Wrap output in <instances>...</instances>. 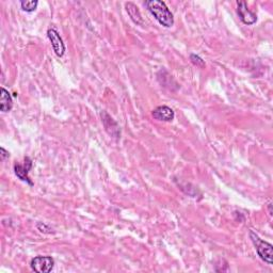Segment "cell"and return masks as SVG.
Here are the masks:
<instances>
[{
  "label": "cell",
  "instance_id": "obj_2",
  "mask_svg": "<svg viewBox=\"0 0 273 273\" xmlns=\"http://www.w3.org/2000/svg\"><path fill=\"white\" fill-rule=\"evenodd\" d=\"M250 238L252 240L254 246H255L258 256L267 264L272 265V263H273V259H272L273 258V246H272V244L269 243H266V241H264L263 239H260L253 231L250 232Z\"/></svg>",
  "mask_w": 273,
  "mask_h": 273
},
{
  "label": "cell",
  "instance_id": "obj_6",
  "mask_svg": "<svg viewBox=\"0 0 273 273\" xmlns=\"http://www.w3.org/2000/svg\"><path fill=\"white\" fill-rule=\"evenodd\" d=\"M237 12L240 17L241 22L245 25H253L257 21L256 14H254L250 9L247 8V4L245 1H238L237 2Z\"/></svg>",
  "mask_w": 273,
  "mask_h": 273
},
{
  "label": "cell",
  "instance_id": "obj_11",
  "mask_svg": "<svg viewBox=\"0 0 273 273\" xmlns=\"http://www.w3.org/2000/svg\"><path fill=\"white\" fill-rule=\"evenodd\" d=\"M190 60L192 61V63L193 64H195L196 66H199V67H205V62H204V60H203L201 57H199L198 55H194V54H192V55H190Z\"/></svg>",
  "mask_w": 273,
  "mask_h": 273
},
{
  "label": "cell",
  "instance_id": "obj_4",
  "mask_svg": "<svg viewBox=\"0 0 273 273\" xmlns=\"http://www.w3.org/2000/svg\"><path fill=\"white\" fill-rule=\"evenodd\" d=\"M32 168V160L30 159L29 157L25 158V160L23 163H15L14 164V172L16 174V176L23 182H28L30 186L33 185V182H31L30 177H29V171Z\"/></svg>",
  "mask_w": 273,
  "mask_h": 273
},
{
  "label": "cell",
  "instance_id": "obj_3",
  "mask_svg": "<svg viewBox=\"0 0 273 273\" xmlns=\"http://www.w3.org/2000/svg\"><path fill=\"white\" fill-rule=\"evenodd\" d=\"M55 260L50 256H36L30 263V267L36 273H48L54 269Z\"/></svg>",
  "mask_w": 273,
  "mask_h": 273
},
{
  "label": "cell",
  "instance_id": "obj_12",
  "mask_svg": "<svg viewBox=\"0 0 273 273\" xmlns=\"http://www.w3.org/2000/svg\"><path fill=\"white\" fill-rule=\"evenodd\" d=\"M9 156H10L9 152L5 151L3 148L0 149V158H1V161L7 159V158H9Z\"/></svg>",
  "mask_w": 273,
  "mask_h": 273
},
{
  "label": "cell",
  "instance_id": "obj_5",
  "mask_svg": "<svg viewBox=\"0 0 273 273\" xmlns=\"http://www.w3.org/2000/svg\"><path fill=\"white\" fill-rule=\"evenodd\" d=\"M47 36L52 43V46L54 48L55 54L58 57H62L65 53V44L63 43L62 37L60 36L59 32L54 28H49L47 30Z\"/></svg>",
  "mask_w": 273,
  "mask_h": 273
},
{
  "label": "cell",
  "instance_id": "obj_10",
  "mask_svg": "<svg viewBox=\"0 0 273 273\" xmlns=\"http://www.w3.org/2000/svg\"><path fill=\"white\" fill-rule=\"evenodd\" d=\"M37 4H39V1L37 0H27V1H22L21 5L22 9L25 12H33L35 11V9L37 8Z\"/></svg>",
  "mask_w": 273,
  "mask_h": 273
},
{
  "label": "cell",
  "instance_id": "obj_9",
  "mask_svg": "<svg viewBox=\"0 0 273 273\" xmlns=\"http://www.w3.org/2000/svg\"><path fill=\"white\" fill-rule=\"evenodd\" d=\"M125 8L127 13L130 16V18L132 20V22L137 24V25H143V18L142 15L140 13V11H139V8L135 3L132 2H126L125 3Z\"/></svg>",
  "mask_w": 273,
  "mask_h": 273
},
{
  "label": "cell",
  "instance_id": "obj_8",
  "mask_svg": "<svg viewBox=\"0 0 273 273\" xmlns=\"http://www.w3.org/2000/svg\"><path fill=\"white\" fill-rule=\"evenodd\" d=\"M0 92H1V97H0V110L2 112H9L12 107H13V99H12L11 94L9 91L5 90L4 88L0 89Z\"/></svg>",
  "mask_w": 273,
  "mask_h": 273
},
{
  "label": "cell",
  "instance_id": "obj_1",
  "mask_svg": "<svg viewBox=\"0 0 273 273\" xmlns=\"http://www.w3.org/2000/svg\"><path fill=\"white\" fill-rule=\"evenodd\" d=\"M148 10L163 27L170 28L174 25V16L167 4L161 0H149L145 1Z\"/></svg>",
  "mask_w": 273,
  "mask_h": 273
},
{
  "label": "cell",
  "instance_id": "obj_7",
  "mask_svg": "<svg viewBox=\"0 0 273 273\" xmlns=\"http://www.w3.org/2000/svg\"><path fill=\"white\" fill-rule=\"evenodd\" d=\"M152 116L155 120L162 121V122H172L175 118V113L172 108L168 106H159L153 110Z\"/></svg>",
  "mask_w": 273,
  "mask_h": 273
}]
</instances>
